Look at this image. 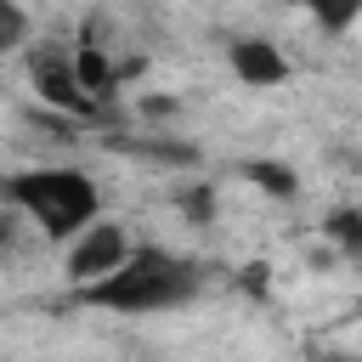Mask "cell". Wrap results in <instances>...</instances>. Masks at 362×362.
I'll list each match as a JSON object with an SVG mask.
<instances>
[{"label": "cell", "instance_id": "cell-1", "mask_svg": "<svg viewBox=\"0 0 362 362\" xmlns=\"http://www.w3.org/2000/svg\"><path fill=\"white\" fill-rule=\"evenodd\" d=\"M204 294V266L192 255H175L164 243H136L107 277L85 283L79 300L113 317H158V311H181Z\"/></svg>", "mask_w": 362, "mask_h": 362}, {"label": "cell", "instance_id": "cell-2", "mask_svg": "<svg viewBox=\"0 0 362 362\" xmlns=\"http://www.w3.org/2000/svg\"><path fill=\"white\" fill-rule=\"evenodd\" d=\"M6 209H17L34 232H45L51 243L79 238L96 215H102V187L90 181V170L79 164H34V170H11L0 181Z\"/></svg>", "mask_w": 362, "mask_h": 362}, {"label": "cell", "instance_id": "cell-3", "mask_svg": "<svg viewBox=\"0 0 362 362\" xmlns=\"http://www.w3.org/2000/svg\"><path fill=\"white\" fill-rule=\"evenodd\" d=\"M28 85H34V96H40L45 107L74 113V119H96V107H102V102L85 90V79H79L74 51H62V45H34V51H28Z\"/></svg>", "mask_w": 362, "mask_h": 362}, {"label": "cell", "instance_id": "cell-4", "mask_svg": "<svg viewBox=\"0 0 362 362\" xmlns=\"http://www.w3.org/2000/svg\"><path fill=\"white\" fill-rule=\"evenodd\" d=\"M136 243H130V232L119 226V221H107V215H96L79 238H68V255H62V272H68V283L74 288H85V283H96V277H107L124 255H130Z\"/></svg>", "mask_w": 362, "mask_h": 362}, {"label": "cell", "instance_id": "cell-5", "mask_svg": "<svg viewBox=\"0 0 362 362\" xmlns=\"http://www.w3.org/2000/svg\"><path fill=\"white\" fill-rule=\"evenodd\" d=\"M226 68H232V79L249 85V90H272V85L288 79V57H283L272 40H260V34L226 40Z\"/></svg>", "mask_w": 362, "mask_h": 362}, {"label": "cell", "instance_id": "cell-6", "mask_svg": "<svg viewBox=\"0 0 362 362\" xmlns=\"http://www.w3.org/2000/svg\"><path fill=\"white\" fill-rule=\"evenodd\" d=\"M243 175H249L260 192H272V198H294V192H300V175H294L283 158H249Z\"/></svg>", "mask_w": 362, "mask_h": 362}, {"label": "cell", "instance_id": "cell-7", "mask_svg": "<svg viewBox=\"0 0 362 362\" xmlns=\"http://www.w3.org/2000/svg\"><path fill=\"white\" fill-rule=\"evenodd\" d=\"M305 11L322 34H351L362 23V0H305Z\"/></svg>", "mask_w": 362, "mask_h": 362}, {"label": "cell", "instance_id": "cell-8", "mask_svg": "<svg viewBox=\"0 0 362 362\" xmlns=\"http://www.w3.org/2000/svg\"><path fill=\"white\" fill-rule=\"evenodd\" d=\"M28 34H34V23H28L23 0H0V51H23Z\"/></svg>", "mask_w": 362, "mask_h": 362}, {"label": "cell", "instance_id": "cell-9", "mask_svg": "<svg viewBox=\"0 0 362 362\" xmlns=\"http://www.w3.org/2000/svg\"><path fill=\"white\" fill-rule=\"evenodd\" d=\"M322 232H328L334 243H345L351 255H362V209H334Z\"/></svg>", "mask_w": 362, "mask_h": 362}, {"label": "cell", "instance_id": "cell-10", "mask_svg": "<svg viewBox=\"0 0 362 362\" xmlns=\"http://www.w3.org/2000/svg\"><path fill=\"white\" fill-rule=\"evenodd\" d=\"M311 362H356V356H345V351H317Z\"/></svg>", "mask_w": 362, "mask_h": 362}]
</instances>
